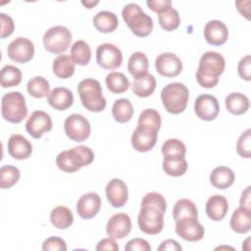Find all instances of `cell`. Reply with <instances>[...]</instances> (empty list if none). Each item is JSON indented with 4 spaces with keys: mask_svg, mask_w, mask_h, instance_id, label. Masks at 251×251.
<instances>
[{
    "mask_svg": "<svg viewBox=\"0 0 251 251\" xmlns=\"http://www.w3.org/2000/svg\"><path fill=\"white\" fill-rule=\"evenodd\" d=\"M237 154L242 157L249 159L251 157V129L248 128L242 132L236 142Z\"/></svg>",
    "mask_w": 251,
    "mask_h": 251,
    "instance_id": "cell-44",
    "label": "cell"
},
{
    "mask_svg": "<svg viewBox=\"0 0 251 251\" xmlns=\"http://www.w3.org/2000/svg\"><path fill=\"white\" fill-rule=\"evenodd\" d=\"M1 114L7 122L20 124L27 116V107L24 95L19 91L6 93L1 99Z\"/></svg>",
    "mask_w": 251,
    "mask_h": 251,
    "instance_id": "cell-6",
    "label": "cell"
},
{
    "mask_svg": "<svg viewBox=\"0 0 251 251\" xmlns=\"http://www.w3.org/2000/svg\"><path fill=\"white\" fill-rule=\"evenodd\" d=\"M156 88V79L153 75L147 74L145 76L134 79L131 85L133 94L138 97H148L150 96Z\"/></svg>",
    "mask_w": 251,
    "mask_h": 251,
    "instance_id": "cell-32",
    "label": "cell"
},
{
    "mask_svg": "<svg viewBox=\"0 0 251 251\" xmlns=\"http://www.w3.org/2000/svg\"><path fill=\"white\" fill-rule=\"evenodd\" d=\"M176 233L186 241L195 242L203 238L205 229L196 218L184 217L176 222Z\"/></svg>",
    "mask_w": 251,
    "mask_h": 251,
    "instance_id": "cell-13",
    "label": "cell"
},
{
    "mask_svg": "<svg viewBox=\"0 0 251 251\" xmlns=\"http://www.w3.org/2000/svg\"><path fill=\"white\" fill-rule=\"evenodd\" d=\"M159 251H181V246L174 239H166L158 247Z\"/></svg>",
    "mask_w": 251,
    "mask_h": 251,
    "instance_id": "cell-51",
    "label": "cell"
},
{
    "mask_svg": "<svg viewBox=\"0 0 251 251\" xmlns=\"http://www.w3.org/2000/svg\"><path fill=\"white\" fill-rule=\"evenodd\" d=\"M122 16L133 34L138 37H146L153 30V21L138 4L129 3L122 11Z\"/></svg>",
    "mask_w": 251,
    "mask_h": 251,
    "instance_id": "cell-4",
    "label": "cell"
},
{
    "mask_svg": "<svg viewBox=\"0 0 251 251\" xmlns=\"http://www.w3.org/2000/svg\"><path fill=\"white\" fill-rule=\"evenodd\" d=\"M96 62L104 70L118 69L123 62L122 51L112 43L100 44L96 49Z\"/></svg>",
    "mask_w": 251,
    "mask_h": 251,
    "instance_id": "cell-10",
    "label": "cell"
},
{
    "mask_svg": "<svg viewBox=\"0 0 251 251\" xmlns=\"http://www.w3.org/2000/svg\"><path fill=\"white\" fill-rule=\"evenodd\" d=\"M52 129V120L44 111H34L25 123V130L33 138H40L45 132Z\"/></svg>",
    "mask_w": 251,
    "mask_h": 251,
    "instance_id": "cell-15",
    "label": "cell"
},
{
    "mask_svg": "<svg viewBox=\"0 0 251 251\" xmlns=\"http://www.w3.org/2000/svg\"><path fill=\"white\" fill-rule=\"evenodd\" d=\"M141 206H147L159 210L163 214L167 210V201L165 197L159 192H149L144 195L141 200Z\"/></svg>",
    "mask_w": 251,
    "mask_h": 251,
    "instance_id": "cell-43",
    "label": "cell"
},
{
    "mask_svg": "<svg viewBox=\"0 0 251 251\" xmlns=\"http://www.w3.org/2000/svg\"><path fill=\"white\" fill-rule=\"evenodd\" d=\"M106 196L114 208L123 207L128 198L126 184L120 178H112L106 185Z\"/></svg>",
    "mask_w": 251,
    "mask_h": 251,
    "instance_id": "cell-19",
    "label": "cell"
},
{
    "mask_svg": "<svg viewBox=\"0 0 251 251\" xmlns=\"http://www.w3.org/2000/svg\"><path fill=\"white\" fill-rule=\"evenodd\" d=\"M158 22L166 31H173L180 25V17L178 12L172 6L158 14Z\"/></svg>",
    "mask_w": 251,
    "mask_h": 251,
    "instance_id": "cell-35",
    "label": "cell"
},
{
    "mask_svg": "<svg viewBox=\"0 0 251 251\" xmlns=\"http://www.w3.org/2000/svg\"><path fill=\"white\" fill-rule=\"evenodd\" d=\"M226 110L232 115H243L249 109V99L240 92H232L225 99Z\"/></svg>",
    "mask_w": 251,
    "mask_h": 251,
    "instance_id": "cell-27",
    "label": "cell"
},
{
    "mask_svg": "<svg viewBox=\"0 0 251 251\" xmlns=\"http://www.w3.org/2000/svg\"><path fill=\"white\" fill-rule=\"evenodd\" d=\"M27 92L34 98H43L50 93L49 81L43 76H34L28 80L26 84Z\"/></svg>",
    "mask_w": 251,
    "mask_h": 251,
    "instance_id": "cell-39",
    "label": "cell"
},
{
    "mask_svg": "<svg viewBox=\"0 0 251 251\" xmlns=\"http://www.w3.org/2000/svg\"><path fill=\"white\" fill-rule=\"evenodd\" d=\"M139 229L149 235L158 234L164 227V214L157 209L141 206L137 216Z\"/></svg>",
    "mask_w": 251,
    "mask_h": 251,
    "instance_id": "cell-8",
    "label": "cell"
},
{
    "mask_svg": "<svg viewBox=\"0 0 251 251\" xmlns=\"http://www.w3.org/2000/svg\"><path fill=\"white\" fill-rule=\"evenodd\" d=\"M7 54L14 62L25 64L33 58L34 45L26 37H17L8 45Z\"/></svg>",
    "mask_w": 251,
    "mask_h": 251,
    "instance_id": "cell-12",
    "label": "cell"
},
{
    "mask_svg": "<svg viewBox=\"0 0 251 251\" xmlns=\"http://www.w3.org/2000/svg\"><path fill=\"white\" fill-rule=\"evenodd\" d=\"M112 115L118 123L124 124L129 122L133 115L131 102L126 98H120L116 100L112 106Z\"/></svg>",
    "mask_w": 251,
    "mask_h": 251,
    "instance_id": "cell-31",
    "label": "cell"
},
{
    "mask_svg": "<svg viewBox=\"0 0 251 251\" xmlns=\"http://www.w3.org/2000/svg\"><path fill=\"white\" fill-rule=\"evenodd\" d=\"M237 73L242 79H244L246 81L251 80V75H250V73H251V56L250 55H246L240 59V61L238 62V66H237Z\"/></svg>",
    "mask_w": 251,
    "mask_h": 251,
    "instance_id": "cell-46",
    "label": "cell"
},
{
    "mask_svg": "<svg viewBox=\"0 0 251 251\" xmlns=\"http://www.w3.org/2000/svg\"><path fill=\"white\" fill-rule=\"evenodd\" d=\"M50 221L55 227L59 229H66L73 225L74 215L68 207L60 205L51 211Z\"/></svg>",
    "mask_w": 251,
    "mask_h": 251,
    "instance_id": "cell-30",
    "label": "cell"
},
{
    "mask_svg": "<svg viewBox=\"0 0 251 251\" xmlns=\"http://www.w3.org/2000/svg\"><path fill=\"white\" fill-rule=\"evenodd\" d=\"M22 72L19 68L12 65H5L1 70L0 83L3 88L17 86L22 81Z\"/></svg>",
    "mask_w": 251,
    "mask_h": 251,
    "instance_id": "cell-36",
    "label": "cell"
},
{
    "mask_svg": "<svg viewBox=\"0 0 251 251\" xmlns=\"http://www.w3.org/2000/svg\"><path fill=\"white\" fill-rule=\"evenodd\" d=\"M226 61L223 55L215 51L205 52L199 61L196 71V80L204 88H213L219 82L224 73Z\"/></svg>",
    "mask_w": 251,
    "mask_h": 251,
    "instance_id": "cell-1",
    "label": "cell"
},
{
    "mask_svg": "<svg viewBox=\"0 0 251 251\" xmlns=\"http://www.w3.org/2000/svg\"><path fill=\"white\" fill-rule=\"evenodd\" d=\"M126 251H150L151 246L143 238H132L125 246Z\"/></svg>",
    "mask_w": 251,
    "mask_h": 251,
    "instance_id": "cell-48",
    "label": "cell"
},
{
    "mask_svg": "<svg viewBox=\"0 0 251 251\" xmlns=\"http://www.w3.org/2000/svg\"><path fill=\"white\" fill-rule=\"evenodd\" d=\"M187 162L182 158H164L162 167L163 171L171 176H183L187 171Z\"/></svg>",
    "mask_w": 251,
    "mask_h": 251,
    "instance_id": "cell-38",
    "label": "cell"
},
{
    "mask_svg": "<svg viewBox=\"0 0 251 251\" xmlns=\"http://www.w3.org/2000/svg\"><path fill=\"white\" fill-rule=\"evenodd\" d=\"M32 152L31 143L22 134H12L8 140V153L16 160H25Z\"/></svg>",
    "mask_w": 251,
    "mask_h": 251,
    "instance_id": "cell-21",
    "label": "cell"
},
{
    "mask_svg": "<svg viewBox=\"0 0 251 251\" xmlns=\"http://www.w3.org/2000/svg\"><path fill=\"white\" fill-rule=\"evenodd\" d=\"M93 160V151L87 146L79 145L59 153L56 158V164L65 173H75L91 164Z\"/></svg>",
    "mask_w": 251,
    "mask_h": 251,
    "instance_id": "cell-2",
    "label": "cell"
},
{
    "mask_svg": "<svg viewBox=\"0 0 251 251\" xmlns=\"http://www.w3.org/2000/svg\"><path fill=\"white\" fill-rule=\"evenodd\" d=\"M228 210V203L223 195H213L206 202V214L214 222L222 221Z\"/></svg>",
    "mask_w": 251,
    "mask_h": 251,
    "instance_id": "cell-22",
    "label": "cell"
},
{
    "mask_svg": "<svg viewBox=\"0 0 251 251\" xmlns=\"http://www.w3.org/2000/svg\"><path fill=\"white\" fill-rule=\"evenodd\" d=\"M71 57L75 64L86 66L91 59V49L84 40L75 41L71 48Z\"/></svg>",
    "mask_w": 251,
    "mask_h": 251,
    "instance_id": "cell-34",
    "label": "cell"
},
{
    "mask_svg": "<svg viewBox=\"0 0 251 251\" xmlns=\"http://www.w3.org/2000/svg\"><path fill=\"white\" fill-rule=\"evenodd\" d=\"M77 93L79 95L82 106L90 112H102L106 108V99L102 94L100 82L94 78L82 79L77 85Z\"/></svg>",
    "mask_w": 251,
    "mask_h": 251,
    "instance_id": "cell-3",
    "label": "cell"
},
{
    "mask_svg": "<svg viewBox=\"0 0 251 251\" xmlns=\"http://www.w3.org/2000/svg\"><path fill=\"white\" fill-rule=\"evenodd\" d=\"M131 230V220L126 213L113 215L106 226V232L109 237L114 239H123L129 234Z\"/></svg>",
    "mask_w": 251,
    "mask_h": 251,
    "instance_id": "cell-17",
    "label": "cell"
},
{
    "mask_svg": "<svg viewBox=\"0 0 251 251\" xmlns=\"http://www.w3.org/2000/svg\"><path fill=\"white\" fill-rule=\"evenodd\" d=\"M49 105L58 111L69 109L74 103L72 91L66 87H55L47 96Z\"/></svg>",
    "mask_w": 251,
    "mask_h": 251,
    "instance_id": "cell-23",
    "label": "cell"
},
{
    "mask_svg": "<svg viewBox=\"0 0 251 251\" xmlns=\"http://www.w3.org/2000/svg\"><path fill=\"white\" fill-rule=\"evenodd\" d=\"M161 123L162 121L160 113L153 108H148L140 113L137 125L148 126L159 130L161 127Z\"/></svg>",
    "mask_w": 251,
    "mask_h": 251,
    "instance_id": "cell-42",
    "label": "cell"
},
{
    "mask_svg": "<svg viewBox=\"0 0 251 251\" xmlns=\"http://www.w3.org/2000/svg\"><path fill=\"white\" fill-rule=\"evenodd\" d=\"M93 25L98 31L109 33L113 32L118 27L119 21L113 12L101 11L93 17Z\"/></svg>",
    "mask_w": 251,
    "mask_h": 251,
    "instance_id": "cell-28",
    "label": "cell"
},
{
    "mask_svg": "<svg viewBox=\"0 0 251 251\" xmlns=\"http://www.w3.org/2000/svg\"><path fill=\"white\" fill-rule=\"evenodd\" d=\"M99 3V1H81V4L83 6H85L87 9H91L93 8L95 5H97Z\"/></svg>",
    "mask_w": 251,
    "mask_h": 251,
    "instance_id": "cell-53",
    "label": "cell"
},
{
    "mask_svg": "<svg viewBox=\"0 0 251 251\" xmlns=\"http://www.w3.org/2000/svg\"><path fill=\"white\" fill-rule=\"evenodd\" d=\"M161 151L164 158H182L185 156L186 147L181 140L170 138L163 143Z\"/></svg>",
    "mask_w": 251,
    "mask_h": 251,
    "instance_id": "cell-40",
    "label": "cell"
},
{
    "mask_svg": "<svg viewBox=\"0 0 251 251\" xmlns=\"http://www.w3.org/2000/svg\"><path fill=\"white\" fill-rule=\"evenodd\" d=\"M188 99V88L181 82L169 83L161 91V100L165 110L174 115L180 114L185 110Z\"/></svg>",
    "mask_w": 251,
    "mask_h": 251,
    "instance_id": "cell-5",
    "label": "cell"
},
{
    "mask_svg": "<svg viewBox=\"0 0 251 251\" xmlns=\"http://www.w3.org/2000/svg\"><path fill=\"white\" fill-rule=\"evenodd\" d=\"M0 20H1V34L0 37L1 38H5L10 36L15 29V24L13 19L4 14V13H0Z\"/></svg>",
    "mask_w": 251,
    "mask_h": 251,
    "instance_id": "cell-47",
    "label": "cell"
},
{
    "mask_svg": "<svg viewBox=\"0 0 251 251\" xmlns=\"http://www.w3.org/2000/svg\"><path fill=\"white\" fill-rule=\"evenodd\" d=\"M21 176L20 170L15 166L5 165L0 169V187L3 189L15 185Z\"/></svg>",
    "mask_w": 251,
    "mask_h": 251,
    "instance_id": "cell-41",
    "label": "cell"
},
{
    "mask_svg": "<svg viewBox=\"0 0 251 251\" xmlns=\"http://www.w3.org/2000/svg\"><path fill=\"white\" fill-rule=\"evenodd\" d=\"M250 186H247L245 188V190L242 192L241 197H240V207L246 208V209H250L251 210V202H250Z\"/></svg>",
    "mask_w": 251,
    "mask_h": 251,
    "instance_id": "cell-52",
    "label": "cell"
},
{
    "mask_svg": "<svg viewBox=\"0 0 251 251\" xmlns=\"http://www.w3.org/2000/svg\"><path fill=\"white\" fill-rule=\"evenodd\" d=\"M229 226L236 233H247L251 229V210L243 207L237 208L230 219Z\"/></svg>",
    "mask_w": 251,
    "mask_h": 251,
    "instance_id": "cell-24",
    "label": "cell"
},
{
    "mask_svg": "<svg viewBox=\"0 0 251 251\" xmlns=\"http://www.w3.org/2000/svg\"><path fill=\"white\" fill-rule=\"evenodd\" d=\"M149 63L143 52H134L130 55L127 63V70L134 79L143 77L147 75Z\"/></svg>",
    "mask_w": 251,
    "mask_h": 251,
    "instance_id": "cell-26",
    "label": "cell"
},
{
    "mask_svg": "<svg viewBox=\"0 0 251 251\" xmlns=\"http://www.w3.org/2000/svg\"><path fill=\"white\" fill-rule=\"evenodd\" d=\"M67 136L75 142H83L90 135L89 121L80 114H72L64 122Z\"/></svg>",
    "mask_w": 251,
    "mask_h": 251,
    "instance_id": "cell-9",
    "label": "cell"
},
{
    "mask_svg": "<svg viewBox=\"0 0 251 251\" xmlns=\"http://www.w3.org/2000/svg\"><path fill=\"white\" fill-rule=\"evenodd\" d=\"M155 68L161 75L175 77L181 73L182 63L176 54L165 52L157 56L155 60Z\"/></svg>",
    "mask_w": 251,
    "mask_h": 251,
    "instance_id": "cell-16",
    "label": "cell"
},
{
    "mask_svg": "<svg viewBox=\"0 0 251 251\" xmlns=\"http://www.w3.org/2000/svg\"><path fill=\"white\" fill-rule=\"evenodd\" d=\"M97 251H102V250H112V251H118L119 250V245L115 241L114 238L109 237V238H103L100 240L95 248Z\"/></svg>",
    "mask_w": 251,
    "mask_h": 251,
    "instance_id": "cell-50",
    "label": "cell"
},
{
    "mask_svg": "<svg viewBox=\"0 0 251 251\" xmlns=\"http://www.w3.org/2000/svg\"><path fill=\"white\" fill-rule=\"evenodd\" d=\"M184 217H192L198 219V211L195 204L186 198L176 201L173 209V218L175 222Z\"/></svg>",
    "mask_w": 251,
    "mask_h": 251,
    "instance_id": "cell-37",
    "label": "cell"
},
{
    "mask_svg": "<svg viewBox=\"0 0 251 251\" xmlns=\"http://www.w3.org/2000/svg\"><path fill=\"white\" fill-rule=\"evenodd\" d=\"M194 112L203 121H214L220 112L218 99L211 94H201L194 102Z\"/></svg>",
    "mask_w": 251,
    "mask_h": 251,
    "instance_id": "cell-14",
    "label": "cell"
},
{
    "mask_svg": "<svg viewBox=\"0 0 251 251\" xmlns=\"http://www.w3.org/2000/svg\"><path fill=\"white\" fill-rule=\"evenodd\" d=\"M72 32L63 25H55L47 29L43 35L44 48L52 54L66 52L72 42Z\"/></svg>",
    "mask_w": 251,
    "mask_h": 251,
    "instance_id": "cell-7",
    "label": "cell"
},
{
    "mask_svg": "<svg viewBox=\"0 0 251 251\" xmlns=\"http://www.w3.org/2000/svg\"><path fill=\"white\" fill-rule=\"evenodd\" d=\"M203 33L206 41L214 46H221L225 44L228 37L227 26L226 24L218 20L208 22L204 26Z\"/></svg>",
    "mask_w": 251,
    "mask_h": 251,
    "instance_id": "cell-20",
    "label": "cell"
},
{
    "mask_svg": "<svg viewBox=\"0 0 251 251\" xmlns=\"http://www.w3.org/2000/svg\"><path fill=\"white\" fill-rule=\"evenodd\" d=\"M146 5L153 12L160 14L161 12L166 10L168 7L172 6V1L171 0H147Z\"/></svg>",
    "mask_w": 251,
    "mask_h": 251,
    "instance_id": "cell-49",
    "label": "cell"
},
{
    "mask_svg": "<svg viewBox=\"0 0 251 251\" xmlns=\"http://www.w3.org/2000/svg\"><path fill=\"white\" fill-rule=\"evenodd\" d=\"M75 65V62L70 55H59L53 61L52 70L56 76L62 79H66L74 75Z\"/></svg>",
    "mask_w": 251,
    "mask_h": 251,
    "instance_id": "cell-29",
    "label": "cell"
},
{
    "mask_svg": "<svg viewBox=\"0 0 251 251\" xmlns=\"http://www.w3.org/2000/svg\"><path fill=\"white\" fill-rule=\"evenodd\" d=\"M106 85L108 90L115 94H121L126 92L129 87L128 78L123 74L119 72H112L107 75Z\"/></svg>",
    "mask_w": 251,
    "mask_h": 251,
    "instance_id": "cell-33",
    "label": "cell"
},
{
    "mask_svg": "<svg viewBox=\"0 0 251 251\" xmlns=\"http://www.w3.org/2000/svg\"><path fill=\"white\" fill-rule=\"evenodd\" d=\"M101 208V198L96 192H88L80 196L76 203L77 215L85 220L94 218Z\"/></svg>",
    "mask_w": 251,
    "mask_h": 251,
    "instance_id": "cell-18",
    "label": "cell"
},
{
    "mask_svg": "<svg viewBox=\"0 0 251 251\" xmlns=\"http://www.w3.org/2000/svg\"><path fill=\"white\" fill-rule=\"evenodd\" d=\"M235 176L231 169L220 166L215 168L210 175L211 184L219 189H226L234 182Z\"/></svg>",
    "mask_w": 251,
    "mask_h": 251,
    "instance_id": "cell-25",
    "label": "cell"
},
{
    "mask_svg": "<svg viewBox=\"0 0 251 251\" xmlns=\"http://www.w3.org/2000/svg\"><path fill=\"white\" fill-rule=\"evenodd\" d=\"M158 138V130L154 127L137 125L131 135V145L137 152L150 151L156 144Z\"/></svg>",
    "mask_w": 251,
    "mask_h": 251,
    "instance_id": "cell-11",
    "label": "cell"
},
{
    "mask_svg": "<svg viewBox=\"0 0 251 251\" xmlns=\"http://www.w3.org/2000/svg\"><path fill=\"white\" fill-rule=\"evenodd\" d=\"M43 251H66L67 244L65 240L58 236H51L44 240L42 244Z\"/></svg>",
    "mask_w": 251,
    "mask_h": 251,
    "instance_id": "cell-45",
    "label": "cell"
}]
</instances>
